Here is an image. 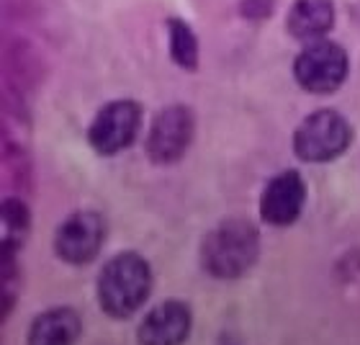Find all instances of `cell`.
<instances>
[{"mask_svg": "<svg viewBox=\"0 0 360 345\" xmlns=\"http://www.w3.org/2000/svg\"><path fill=\"white\" fill-rule=\"evenodd\" d=\"M83 335L80 312L72 307H52L29 325L26 345H77Z\"/></svg>", "mask_w": 360, "mask_h": 345, "instance_id": "cell-10", "label": "cell"}, {"mask_svg": "<svg viewBox=\"0 0 360 345\" xmlns=\"http://www.w3.org/2000/svg\"><path fill=\"white\" fill-rule=\"evenodd\" d=\"M260 256V232L248 219H226L217 225L201 245V265L214 278L232 281L245 276Z\"/></svg>", "mask_w": 360, "mask_h": 345, "instance_id": "cell-2", "label": "cell"}, {"mask_svg": "<svg viewBox=\"0 0 360 345\" xmlns=\"http://www.w3.org/2000/svg\"><path fill=\"white\" fill-rule=\"evenodd\" d=\"M139 124H142V106L129 98H119L105 104L96 113V119L90 121L88 142L98 155L111 158L134 142L139 134Z\"/></svg>", "mask_w": 360, "mask_h": 345, "instance_id": "cell-5", "label": "cell"}, {"mask_svg": "<svg viewBox=\"0 0 360 345\" xmlns=\"http://www.w3.org/2000/svg\"><path fill=\"white\" fill-rule=\"evenodd\" d=\"M105 242V219L101 211H75L54 232V253L70 265L96 261Z\"/></svg>", "mask_w": 360, "mask_h": 345, "instance_id": "cell-7", "label": "cell"}, {"mask_svg": "<svg viewBox=\"0 0 360 345\" xmlns=\"http://www.w3.org/2000/svg\"><path fill=\"white\" fill-rule=\"evenodd\" d=\"M347 52L332 39L309 42L293 62L296 83L309 93H335L347 77Z\"/></svg>", "mask_w": 360, "mask_h": 345, "instance_id": "cell-4", "label": "cell"}, {"mask_svg": "<svg viewBox=\"0 0 360 345\" xmlns=\"http://www.w3.org/2000/svg\"><path fill=\"white\" fill-rule=\"evenodd\" d=\"M276 0H242V15L248 18H263V15L273 13Z\"/></svg>", "mask_w": 360, "mask_h": 345, "instance_id": "cell-14", "label": "cell"}, {"mask_svg": "<svg viewBox=\"0 0 360 345\" xmlns=\"http://www.w3.org/2000/svg\"><path fill=\"white\" fill-rule=\"evenodd\" d=\"M353 142V124L335 108L309 113L293 132V152L304 163H330Z\"/></svg>", "mask_w": 360, "mask_h": 345, "instance_id": "cell-3", "label": "cell"}, {"mask_svg": "<svg viewBox=\"0 0 360 345\" xmlns=\"http://www.w3.org/2000/svg\"><path fill=\"white\" fill-rule=\"evenodd\" d=\"M332 23H335L332 0H296L285 18L291 37L304 39V42L324 39V34L332 29Z\"/></svg>", "mask_w": 360, "mask_h": 345, "instance_id": "cell-11", "label": "cell"}, {"mask_svg": "<svg viewBox=\"0 0 360 345\" xmlns=\"http://www.w3.org/2000/svg\"><path fill=\"white\" fill-rule=\"evenodd\" d=\"M193 330V312L186 301L170 299L158 304L147 312L139 330L136 343L139 345H183Z\"/></svg>", "mask_w": 360, "mask_h": 345, "instance_id": "cell-9", "label": "cell"}, {"mask_svg": "<svg viewBox=\"0 0 360 345\" xmlns=\"http://www.w3.org/2000/svg\"><path fill=\"white\" fill-rule=\"evenodd\" d=\"M29 209L18 199H6L3 203V227H6V245H13V237H23L29 230Z\"/></svg>", "mask_w": 360, "mask_h": 345, "instance_id": "cell-13", "label": "cell"}, {"mask_svg": "<svg viewBox=\"0 0 360 345\" xmlns=\"http://www.w3.org/2000/svg\"><path fill=\"white\" fill-rule=\"evenodd\" d=\"M167 34H170V57L183 70L198 68V39L193 29L183 18H167Z\"/></svg>", "mask_w": 360, "mask_h": 345, "instance_id": "cell-12", "label": "cell"}, {"mask_svg": "<svg viewBox=\"0 0 360 345\" xmlns=\"http://www.w3.org/2000/svg\"><path fill=\"white\" fill-rule=\"evenodd\" d=\"M307 203V180L301 172L283 170L268 180L260 196V217L273 227H288L301 217Z\"/></svg>", "mask_w": 360, "mask_h": 345, "instance_id": "cell-8", "label": "cell"}, {"mask_svg": "<svg viewBox=\"0 0 360 345\" xmlns=\"http://www.w3.org/2000/svg\"><path fill=\"white\" fill-rule=\"evenodd\" d=\"M193 132H195L193 111L188 106H180V104L167 106L152 121L147 142H144L147 158L155 165L178 163L186 155L188 144L193 142Z\"/></svg>", "mask_w": 360, "mask_h": 345, "instance_id": "cell-6", "label": "cell"}, {"mask_svg": "<svg viewBox=\"0 0 360 345\" xmlns=\"http://www.w3.org/2000/svg\"><path fill=\"white\" fill-rule=\"evenodd\" d=\"M98 304L111 320H129L152 294V265L134 250L108 258L96 281Z\"/></svg>", "mask_w": 360, "mask_h": 345, "instance_id": "cell-1", "label": "cell"}]
</instances>
